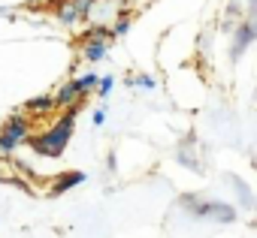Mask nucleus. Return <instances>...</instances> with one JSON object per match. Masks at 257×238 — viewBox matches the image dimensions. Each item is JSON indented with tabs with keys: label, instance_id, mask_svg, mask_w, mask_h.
Returning <instances> with one entry per match:
<instances>
[{
	"label": "nucleus",
	"instance_id": "7ed1b4c3",
	"mask_svg": "<svg viewBox=\"0 0 257 238\" xmlns=\"http://www.w3.org/2000/svg\"><path fill=\"white\" fill-rule=\"evenodd\" d=\"M182 202H185V205H191L197 217H209V214H215L221 223L233 220V214H236L230 205H221V202H197V196H182Z\"/></svg>",
	"mask_w": 257,
	"mask_h": 238
},
{
	"label": "nucleus",
	"instance_id": "39448f33",
	"mask_svg": "<svg viewBox=\"0 0 257 238\" xmlns=\"http://www.w3.org/2000/svg\"><path fill=\"white\" fill-rule=\"evenodd\" d=\"M106 52H109V42H103V40H85V46H82V58H85L88 64L103 60Z\"/></svg>",
	"mask_w": 257,
	"mask_h": 238
},
{
	"label": "nucleus",
	"instance_id": "ddd939ff",
	"mask_svg": "<svg viewBox=\"0 0 257 238\" xmlns=\"http://www.w3.org/2000/svg\"><path fill=\"white\" fill-rule=\"evenodd\" d=\"M112 88H115V76H100L94 90H97L100 96H109V94H112Z\"/></svg>",
	"mask_w": 257,
	"mask_h": 238
},
{
	"label": "nucleus",
	"instance_id": "f257e3e1",
	"mask_svg": "<svg viewBox=\"0 0 257 238\" xmlns=\"http://www.w3.org/2000/svg\"><path fill=\"white\" fill-rule=\"evenodd\" d=\"M79 108H82V100L73 102V106H67L64 118H58V121H55L46 133L28 136L31 148H34L40 157H61V154H64V148H67V142L73 139V130H76V114H79Z\"/></svg>",
	"mask_w": 257,
	"mask_h": 238
},
{
	"label": "nucleus",
	"instance_id": "423d86ee",
	"mask_svg": "<svg viewBox=\"0 0 257 238\" xmlns=\"http://www.w3.org/2000/svg\"><path fill=\"white\" fill-rule=\"evenodd\" d=\"M52 100H55V108H67V106L79 102L82 96H79V90H76V84H73V78H70L67 84H61V88H58V94H55Z\"/></svg>",
	"mask_w": 257,
	"mask_h": 238
},
{
	"label": "nucleus",
	"instance_id": "f03ea898",
	"mask_svg": "<svg viewBox=\"0 0 257 238\" xmlns=\"http://www.w3.org/2000/svg\"><path fill=\"white\" fill-rule=\"evenodd\" d=\"M31 136V118L28 114H13L10 121L0 127V154H13L22 142Z\"/></svg>",
	"mask_w": 257,
	"mask_h": 238
},
{
	"label": "nucleus",
	"instance_id": "1a4fd4ad",
	"mask_svg": "<svg viewBox=\"0 0 257 238\" xmlns=\"http://www.w3.org/2000/svg\"><path fill=\"white\" fill-rule=\"evenodd\" d=\"M52 108H55V100H52V96H34V100L25 102V112H28V114H46V112H52Z\"/></svg>",
	"mask_w": 257,
	"mask_h": 238
},
{
	"label": "nucleus",
	"instance_id": "9d476101",
	"mask_svg": "<svg viewBox=\"0 0 257 238\" xmlns=\"http://www.w3.org/2000/svg\"><path fill=\"white\" fill-rule=\"evenodd\" d=\"M97 78H100V76H97V72H91V70H88L85 76H76V78H73V84H76V90H79V96H85V94H91V90L97 88Z\"/></svg>",
	"mask_w": 257,
	"mask_h": 238
},
{
	"label": "nucleus",
	"instance_id": "20e7f679",
	"mask_svg": "<svg viewBox=\"0 0 257 238\" xmlns=\"http://www.w3.org/2000/svg\"><path fill=\"white\" fill-rule=\"evenodd\" d=\"M233 36H236V40H233V58H242V54H245V48H248V46L257 40V30H254V18H248L245 24H239V28L233 30Z\"/></svg>",
	"mask_w": 257,
	"mask_h": 238
},
{
	"label": "nucleus",
	"instance_id": "4468645a",
	"mask_svg": "<svg viewBox=\"0 0 257 238\" xmlns=\"http://www.w3.org/2000/svg\"><path fill=\"white\" fill-rule=\"evenodd\" d=\"M91 121H94V127H103V124H106V106H100V108L91 114Z\"/></svg>",
	"mask_w": 257,
	"mask_h": 238
},
{
	"label": "nucleus",
	"instance_id": "2eb2a0df",
	"mask_svg": "<svg viewBox=\"0 0 257 238\" xmlns=\"http://www.w3.org/2000/svg\"><path fill=\"white\" fill-rule=\"evenodd\" d=\"M28 4H31V6H37V4H46V0H28Z\"/></svg>",
	"mask_w": 257,
	"mask_h": 238
},
{
	"label": "nucleus",
	"instance_id": "f8f14e48",
	"mask_svg": "<svg viewBox=\"0 0 257 238\" xmlns=\"http://www.w3.org/2000/svg\"><path fill=\"white\" fill-rule=\"evenodd\" d=\"M127 84H131V88H146V90H155L158 88V82L152 76H134V78H127Z\"/></svg>",
	"mask_w": 257,
	"mask_h": 238
},
{
	"label": "nucleus",
	"instance_id": "0eeeda50",
	"mask_svg": "<svg viewBox=\"0 0 257 238\" xmlns=\"http://www.w3.org/2000/svg\"><path fill=\"white\" fill-rule=\"evenodd\" d=\"M94 4H97V0H61L58 6L70 10V12L76 16V22H85V18L94 12Z\"/></svg>",
	"mask_w": 257,
	"mask_h": 238
},
{
	"label": "nucleus",
	"instance_id": "9b49d317",
	"mask_svg": "<svg viewBox=\"0 0 257 238\" xmlns=\"http://www.w3.org/2000/svg\"><path fill=\"white\" fill-rule=\"evenodd\" d=\"M127 30H131V16L124 12V16H121V18H118V22H115V24L109 28V34H112V40H121V36H124Z\"/></svg>",
	"mask_w": 257,
	"mask_h": 238
},
{
	"label": "nucleus",
	"instance_id": "6e6552de",
	"mask_svg": "<svg viewBox=\"0 0 257 238\" xmlns=\"http://www.w3.org/2000/svg\"><path fill=\"white\" fill-rule=\"evenodd\" d=\"M88 175L85 172H67V175H61L55 184H52V193H67V190H73V187H79L82 181H85Z\"/></svg>",
	"mask_w": 257,
	"mask_h": 238
}]
</instances>
